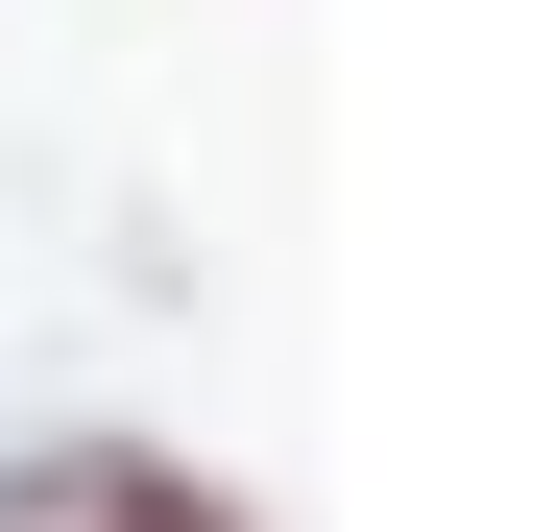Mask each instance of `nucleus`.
<instances>
[{
	"label": "nucleus",
	"instance_id": "1",
	"mask_svg": "<svg viewBox=\"0 0 556 532\" xmlns=\"http://www.w3.org/2000/svg\"><path fill=\"white\" fill-rule=\"evenodd\" d=\"M0 532H242V508L169 460V435H25V460H0Z\"/></svg>",
	"mask_w": 556,
	"mask_h": 532
}]
</instances>
